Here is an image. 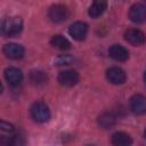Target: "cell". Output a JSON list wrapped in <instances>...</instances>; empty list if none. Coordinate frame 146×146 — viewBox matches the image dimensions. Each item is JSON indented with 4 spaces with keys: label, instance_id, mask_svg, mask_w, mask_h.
Listing matches in <instances>:
<instances>
[{
    "label": "cell",
    "instance_id": "cell-1",
    "mask_svg": "<svg viewBox=\"0 0 146 146\" xmlns=\"http://www.w3.org/2000/svg\"><path fill=\"white\" fill-rule=\"evenodd\" d=\"M22 30H23V21L21 17L17 16L7 17L0 26L1 34L6 38L16 36L22 32Z\"/></svg>",
    "mask_w": 146,
    "mask_h": 146
},
{
    "label": "cell",
    "instance_id": "cell-2",
    "mask_svg": "<svg viewBox=\"0 0 146 146\" xmlns=\"http://www.w3.org/2000/svg\"><path fill=\"white\" fill-rule=\"evenodd\" d=\"M30 114L32 119L39 123L47 122L50 119V111L48 106L42 102H35L30 108Z\"/></svg>",
    "mask_w": 146,
    "mask_h": 146
},
{
    "label": "cell",
    "instance_id": "cell-3",
    "mask_svg": "<svg viewBox=\"0 0 146 146\" xmlns=\"http://www.w3.org/2000/svg\"><path fill=\"white\" fill-rule=\"evenodd\" d=\"M48 17L54 23H62L68 18V9L63 5H54L48 10Z\"/></svg>",
    "mask_w": 146,
    "mask_h": 146
},
{
    "label": "cell",
    "instance_id": "cell-4",
    "mask_svg": "<svg viewBox=\"0 0 146 146\" xmlns=\"http://www.w3.org/2000/svg\"><path fill=\"white\" fill-rule=\"evenodd\" d=\"M57 80H58L60 86L68 87V88L74 87L79 82V74L74 70H66V71H63L58 74Z\"/></svg>",
    "mask_w": 146,
    "mask_h": 146
},
{
    "label": "cell",
    "instance_id": "cell-5",
    "mask_svg": "<svg viewBox=\"0 0 146 146\" xmlns=\"http://www.w3.org/2000/svg\"><path fill=\"white\" fill-rule=\"evenodd\" d=\"M68 33L70 35L76 40V41H81L87 36L88 33V25L84 22H74L70 27H68Z\"/></svg>",
    "mask_w": 146,
    "mask_h": 146
},
{
    "label": "cell",
    "instance_id": "cell-6",
    "mask_svg": "<svg viewBox=\"0 0 146 146\" xmlns=\"http://www.w3.org/2000/svg\"><path fill=\"white\" fill-rule=\"evenodd\" d=\"M106 79L112 84H122V83L125 82L127 75H125V73L122 68L113 66V67H110L106 71Z\"/></svg>",
    "mask_w": 146,
    "mask_h": 146
},
{
    "label": "cell",
    "instance_id": "cell-7",
    "mask_svg": "<svg viewBox=\"0 0 146 146\" xmlns=\"http://www.w3.org/2000/svg\"><path fill=\"white\" fill-rule=\"evenodd\" d=\"M2 51H3L5 56L10 58V59H19L24 56L23 46H21L18 43H14V42L5 44L3 48H2Z\"/></svg>",
    "mask_w": 146,
    "mask_h": 146
},
{
    "label": "cell",
    "instance_id": "cell-8",
    "mask_svg": "<svg viewBox=\"0 0 146 146\" xmlns=\"http://www.w3.org/2000/svg\"><path fill=\"white\" fill-rule=\"evenodd\" d=\"M129 18L133 23H143L146 18V7L141 3H135L129 9Z\"/></svg>",
    "mask_w": 146,
    "mask_h": 146
},
{
    "label": "cell",
    "instance_id": "cell-9",
    "mask_svg": "<svg viewBox=\"0 0 146 146\" xmlns=\"http://www.w3.org/2000/svg\"><path fill=\"white\" fill-rule=\"evenodd\" d=\"M5 79L11 87H18L23 81V73L17 67H8L5 71Z\"/></svg>",
    "mask_w": 146,
    "mask_h": 146
},
{
    "label": "cell",
    "instance_id": "cell-10",
    "mask_svg": "<svg viewBox=\"0 0 146 146\" xmlns=\"http://www.w3.org/2000/svg\"><path fill=\"white\" fill-rule=\"evenodd\" d=\"M124 39L132 46H141L145 42V34L137 29H129L124 33Z\"/></svg>",
    "mask_w": 146,
    "mask_h": 146
},
{
    "label": "cell",
    "instance_id": "cell-11",
    "mask_svg": "<svg viewBox=\"0 0 146 146\" xmlns=\"http://www.w3.org/2000/svg\"><path fill=\"white\" fill-rule=\"evenodd\" d=\"M130 110L137 115L144 114L146 112V98L140 94L133 95L130 98Z\"/></svg>",
    "mask_w": 146,
    "mask_h": 146
},
{
    "label": "cell",
    "instance_id": "cell-12",
    "mask_svg": "<svg viewBox=\"0 0 146 146\" xmlns=\"http://www.w3.org/2000/svg\"><path fill=\"white\" fill-rule=\"evenodd\" d=\"M108 55L111 58L117 62H125L129 58V51L121 44H113L108 49Z\"/></svg>",
    "mask_w": 146,
    "mask_h": 146
},
{
    "label": "cell",
    "instance_id": "cell-13",
    "mask_svg": "<svg viewBox=\"0 0 146 146\" xmlns=\"http://www.w3.org/2000/svg\"><path fill=\"white\" fill-rule=\"evenodd\" d=\"M107 8V0H94L91 6L89 7V16L92 18H97L104 14Z\"/></svg>",
    "mask_w": 146,
    "mask_h": 146
},
{
    "label": "cell",
    "instance_id": "cell-14",
    "mask_svg": "<svg viewBox=\"0 0 146 146\" xmlns=\"http://www.w3.org/2000/svg\"><path fill=\"white\" fill-rule=\"evenodd\" d=\"M116 123V116L112 112H104L98 117V124L104 129H111Z\"/></svg>",
    "mask_w": 146,
    "mask_h": 146
},
{
    "label": "cell",
    "instance_id": "cell-15",
    "mask_svg": "<svg viewBox=\"0 0 146 146\" xmlns=\"http://www.w3.org/2000/svg\"><path fill=\"white\" fill-rule=\"evenodd\" d=\"M111 143L115 146H128V145H131L132 139L128 133L122 132V131H117V132L112 135Z\"/></svg>",
    "mask_w": 146,
    "mask_h": 146
},
{
    "label": "cell",
    "instance_id": "cell-16",
    "mask_svg": "<svg viewBox=\"0 0 146 146\" xmlns=\"http://www.w3.org/2000/svg\"><path fill=\"white\" fill-rule=\"evenodd\" d=\"M47 81H48V76L43 71H40V70L31 71V73H30V82L33 86H36V87L43 86V84L47 83Z\"/></svg>",
    "mask_w": 146,
    "mask_h": 146
},
{
    "label": "cell",
    "instance_id": "cell-17",
    "mask_svg": "<svg viewBox=\"0 0 146 146\" xmlns=\"http://www.w3.org/2000/svg\"><path fill=\"white\" fill-rule=\"evenodd\" d=\"M50 43L52 47L59 49V50H67L71 48V42L63 35L60 34H56V35H52L51 39H50Z\"/></svg>",
    "mask_w": 146,
    "mask_h": 146
},
{
    "label": "cell",
    "instance_id": "cell-18",
    "mask_svg": "<svg viewBox=\"0 0 146 146\" xmlns=\"http://www.w3.org/2000/svg\"><path fill=\"white\" fill-rule=\"evenodd\" d=\"M73 62V57L71 55H59L58 57L55 58L54 65L60 66V65H68Z\"/></svg>",
    "mask_w": 146,
    "mask_h": 146
},
{
    "label": "cell",
    "instance_id": "cell-19",
    "mask_svg": "<svg viewBox=\"0 0 146 146\" xmlns=\"http://www.w3.org/2000/svg\"><path fill=\"white\" fill-rule=\"evenodd\" d=\"M0 130H2V131H13L14 130V125L0 119Z\"/></svg>",
    "mask_w": 146,
    "mask_h": 146
},
{
    "label": "cell",
    "instance_id": "cell-20",
    "mask_svg": "<svg viewBox=\"0 0 146 146\" xmlns=\"http://www.w3.org/2000/svg\"><path fill=\"white\" fill-rule=\"evenodd\" d=\"M1 92H2V84H1V82H0V95H1Z\"/></svg>",
    "mask_w": 146,
    "mask_h": 146
}]
</instances>
